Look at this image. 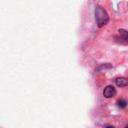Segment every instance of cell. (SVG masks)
I'll use <instances>...</instances> for the list:
<instances>
[{"instance_id":"cell-1","label":"cell","mask_w":128,"mask_h":128,"mask_svg":"<svg viewBox=\"0 0 128 128\" xmlns=\"http://www.w3.org/2000/svg\"><path fill=\"white\" fill-rule=\"evenodd\" d=\"M94 16L97 25L99 28L106 26L110 21V16L107 11L100 5H97L95 7Z\"/></svg>"},{"instance_id":"cell-2","label":"cell","mask_w":128,"mask_h":128,"mask_svg":"<svg viewBox=\"0 0 128 128\" xmlns=\"http://www.w3.org/2000/svg\"><path fill=\"white\" fill-rule=\"evenodd\" d=\"M116 40L118 44H123V45H128V31L121 28L118 29V34L116 35Z\"/></svg>"},{"instance_id":"cell-3","label":"cell","mask_w":128,"mask_h":128,"mask_svg":"<svg viewBox=\"0 0 128 128\" xmlns=\"http://www.w3.org/2000/svg\"><path fill=\"white\" fill-rule=\"evenodd\" d=\"M103 94L106 98H112L116 94V89L113 86H107L104 88Z\"/></svg>"},{"instance_id":"cell-4","label":"cell","mask_w":128,"mask_h":128,"mask_svg":"<svg viewBox=\"0 0 128 128\" xmlns=\"http://www.w3.org/2000/svg\"><path fill=\"white\" fill-rule=\"evenodd\" d=\"M116 84L117 85V86L121 88L128 86V78L118 77L116 80Z\"/></svg>"},{"instance_id":"cell-5","label":"cell","mask_w":128,"mask_h":128,"mask_svg":"<svg viewBox=\"0 0 128 128\" xmlns=\"http://www.w3.org/2000/svg\"><path fill=\"white\" fill-rule=\"evenodd\" d=\"M117 104H118V106L121 109H124V108L128 106V102H127L125 100L121 98V99H119V100L117 101Z\"/></svg>"},{"instance_id":"cell-6","label":"cell","mask_w":128,"mask_h":128,"mask_svg":"<svg viewBox=\"0 0 128 128\" xmlns=\"http://www.w3.org/2000/svg\"><path fill=\"white\" fill-rule=\"evenodd\" d=\"M105 128H114L113 126H111V125H108V126H106Z\"/></svg>"},{"instance_id":"cell-7","label":"cell","mask_w":128,"mask_h":128,"mask_svg":"<svg viewBox=\"0 0 128 128\" xmlns=\"http://www.w3.org/2000/svg\"><path fill=\"white\" fill-rule=\"evenodd\" d=\"M128 128V125H127V126H126V127H125V128Z\"/></svg>"}]
</instances>
